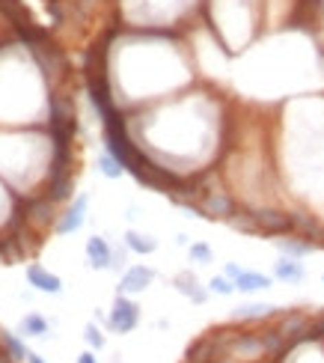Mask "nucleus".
<instances>
[{
	"instance_id": "obj_2",
	"label": "nucleus",
	"mask_w": 324,
	"mask_h": 363,
	"mask_svg": "<svg viewBox=\"0 0 324 363\" xmlns=\"http://www.w3.org/2000/svg\"><path fill=\"white\" fill-rule=\"evenodd\" d=\"M256 214V226L259 235H289L294 232V217L286 212H277V208H259Z\"/></svg>"
},
{
	"instance_id": "obj_12",
	"label": "nucleus",
	"mask_w": 324,
	"mask_h": 363,
	"mask_svg": "<svg viewBox=\"0 0 324 363\" xmlns=\"http://www.w3.org/2000/svg\"><path fill=\"white\" fill-rule=\"evenodd\" d=\"M122 241H125V250L137 253V256H149V253L158 250V239H152L146 232H137V230H128Z\"/></svg>"
},
{
	"instance_id": "obj_18",
	"label": "nucleus",
	"mask_w": 324,
	"mask_h": 363,
	"mask_svg": "<svg viewBox=\"0 0 324 363\" xmlns=\"http://www.w3.org/2000/svg\"><path fill=\"white\" fill-rule=\"evenodd\" d=\"M209 292L227 298V295H232V292H238V289H235V280H229L227 274H218V277L209 280Z\"/></svg>"
},
{
	"instance_id": "obj_23",
	"label": "nucleus",
	"mask_w": 324,
	"mask_h": 363,
	"mask_svg": "<svg viewBox=\"0 0 324 363\" xmlns=\"http://www.w3.org/2000/svg\"><path fill=\"white\" fill-rule=\"evenodd\" d=\"M27 363H45L42 355H36V351H27Z\"/></svg>"
},
{
	"instance_id": "obj_14",
	"label": "nucleus",
	"mask_w": 324,
	"mask_h": 363,
	"mask_svg": "<svg viewBox=\"0 0 324 363\" xmlns=\"http://www.w3.org/2000/svg\"><path fill=\"white\" fill-rule=\"evenodd\" d=\"M71 190H75V179H71V173H62V176H54L51 179L48 197L54 199V203H62V199L71 197Z\"/></svg>"
},
{
	"instance_id": "obj_4",
	"label": "nucleus",
	"mask_w": 324,
	"mask_h": 363,
	"mask_svg": "<svg viewBox=\"0 0 324 363\" xmlns=\"http://www.w3.org/2000/svg\"><path fill=\"white\" fill-rule=\"evenodd\" d=\"M152 280H155V271H152L149 265L125 268L122 277H119V295H140V292H146V289L152 286Z\"/></svg>"
},
{
	"instance_id": "obj_1",
	"label": "nucleus",
	"mask_w": 324,
	"mask_h": 363,
	"mask_svg": "<svg viewBox=\"0 0 324 363\" xmlns=\"http://www.w3.org/2000/svg\"><path fill=\"white\" fill-rule=\"evenodd\" d=\"M140 324V307L131 301L128 295H116L111 319H107V328L113 333H131Z\"/></svg>"
},
{
	"instance_id": "obj_8",
	"label": "nucleus",
	"mask_w": 324,
	"mask_h": 363,
	"mask_svg": "<svg viewBox=\"0 0 324 363\" xmlns=\"http://www.w3.org/2000/svg\"><path fill=\"white\" fill-rule=\"evenodd\" d=\"M86 206H89V197L86 194H80L78 199H75V206L66 212V217L57 223V235H71V232H78L80 226H84V221H86Z\"/></svg>"
},
{
	"instance_id": "obj_9",
	"label": "nucleus",
	"mask_w": 324,
	"mask_h": 363,
	"mask_svg": "<svg viewBox=\"0 0 324 363\" xmlns=\"http://www.w3.org/2000/svg\"><path fill=\"white\" fill-rule=\"evenodd\" d=\"M274 277L283 280V283H303L307 277V268H303L301 259H292V256H280L274 265Z\"/></svg>"
},
{
	"instance_id": "obj_17",
	"label": "nucleus",
	"mask_w": 324,
	"mask_h": 363,
	"mask_svg": "<svg viewBox=\"0 0 324 363\" xmlns=\"http://www.w3.org/2000/svg\"><path fill=\"white\" fill-rule=\"evenodd\" d=\"M187 256H191L196 265H211L214 262V253L211 248L205 241H194V244H187Z\"/></svg>"
},
{
	"instance_id": "obj_24",
	"label": "nucleus",
	"mask_w": 324,
	"mask_h": 363,
	"mask_svg": "<svg viewBox=\"0 0 324 363\" xmlns=\"http://www.w3.org/2000/svg\"><path fill=\"white\" fill-rule=\"evenodd\" d=\"M6 358H12V355H6V351H0V363H9Z\"/></svg>"
},
{
	"instance_id": "obj_6",
	"label": "nucleus",
	"mask_w": 324,
	"mask_h": 363,
	"mask_svg": "<svg viewBox=\"0 0 324 363\" xmlns=\"http://www.w3.org/2000/svg\"><path fill=\"white\" fill-rule=\"evenodd\" d=\"M173 286H176L178 295H185L187 301H194V304H205V301H209V289L196 280L194 271H182V274H176L173 277Z\"/></svg>"
},
{
	"instance_id": "obj_15",
	"label": "nucleus",
	"mask_w": 324,
	"mask_h": 363,
	"mask_svg": "<svg viewBox=\"0 0 324 363\" xmlns=\"http://www.w3.org/2000/svg\"><path fill=\"white\" fill-rule=\"evenodd\" d=\"M21 333H27V337H45L48 333V322L39 313H30L21 319Z\"/></svg>"
},
{
	"instance_id": "obj_7",
	"label": "nucleus",
	"mask_w": 324,
	"mask_h": 363,
	"mask_svg": "<svg viewBox=\"0 0 324 363\" xmlns=\"http://www.w3.org/2000/svg\"><path fill=\"white\" fill-rule=\"evenodd\" d=\"M27 283H30L33 289H39V292H48V295L62 292V280L57 274H51V271H45L39 262H33V265L27 268Z\"/></svg>"
},
{
	"instance_id": "obj_19",
	"label": "nucleus",
	"mask_w": 324,
	"mask_h": 363,
	"mask_svg": "<svg viewBox=\"0 0 324 363\" xmlns=\"http://www.w3.org/2000/svg\"><path fill=\"white\" fill-rule=\"evenodd\" d=\"M0 337H3V346H6V351H9V355H12L15 360H27V349L21 346V340H18L15 333L0 331Z\"/></svg>"
},
{
	"instance_id": "obj_16",
	"label": "nucleus",
	"mask_w": 324,
	"mask_h": 363,
	"mask_svg": "<svg viewBox=\"0 0 324 363\" xmlns=\"http://www.w3.org/2000/svg\"><path fill=\"white\" fill-rule=\"evenodd\" d=\"M98 173H102V176H107V179H122L125 167L119 164V158H113L111 152H104V155L98 158Z\"/></svg>"
},
{
	"instance_id": "obj_10",
	"label": "nucleus",
	"mask_w": 324,
	"mask_h": 363,
	"mask_svg": "<svg viewBox=\"0 0 324 363\" xmlns=\"http://www.w3.org/2000/svg\"><path fill=\"white\" fill-rule=\"evenodd\" d=\"M277 250L283 253V256H292V259H303L307 253L316 250V244L307 241L303 235H283V239H277Z\"/></svg>"
},
{
	"instance_id": "obj_20",
	"label": "nucleus",
	"mask_w": 324,
	"mask_h": 363,
	"mask_svg": "<svg viewBox=\"0 0 324 363\" xmlns=\"http://www.w3.org/2000/svg\"><path fill=\"white\" fill-rule=\"evenodd\" d=\"M84 340L89 349H104V333L95 328V324H86L84 328Z\"/></svg>"
},
{
	"instance_id": "obj_3",
	"label": "nucleus",
	"mask_w": 324,
	"mask_h": 363,
	"mask_svg": "<svg viewBox=\"0 0 324 363\" xmlns=\"http://www.w3.org/2000/svg\"><path fill=\"white\" fill-rule=\"evenodd\" d=\"M200 208L202 217H211V221H229L235 214V203L227 190H205L200 197Z\"/></svg>"
},
{
	"instance_id": "obj_5",
	"label": "nucleus",
	"mask_w": 324,
	"mask_h": 363,
	"mask_svg": "<svg viewBox=\"0 0 324 363\" xmlns=\"http://www.w3.org/2000/svg\"><path fill=\"white\" fill-rule=\"evenodd\" d=\"M86 259H89V268L95 271H111L113 268V248L104 235H93L86 241Z\"/></svg>"
},
{
	"instance_id": "obj_22",
	"label": "nucleus",
	"mask_w": 324,
	"mask_h": 363,
	"mask_svg": "<svg viewBox=\"0 0 324 363\" xmlns=\"http://www.w3.org/2000/svg\"><path fill=\"white\" fill-rule=\"evenodd\" d=\"M78 363H98V360H95V355H93V351H84V355L78 358Z\"/></svg>"
},
{
	"instance_id": "obj_13",
	"label": "nucleus",
	"mask_w": 324,
	"mask_h": 363,
	"mask_svg": "<svg viewBox=\"0 0 324 363\" xmlns=\"http://www.w3.org/2000/svg\"><path fill=\"white\" fill-rule=\"evenodd\" d=\"M277 307L271 304H256V301H250V304H241L235 307V319L241 322H253V319H265V316H274Z\"/></svg>"
},
{
	"instance_id": "obj_11",
	"label": "nucleus",
	"mask_w": 324,
	"mask_h": 363,
	"mask_svg": "<svg viewBox=\"0 0 324 363\" xmlns=\"http://www.w3.org/2000/svg\"><path fill=\"white\" fill-rule=\"evenodd\" d=\"M235 289L244 295H256V292H265V289H271V277L268 274H259V271H241L235 277Z\"/></svg>"
},
{
	"instance_id": "obj_21",
	"label": "nucleus",
	"mask_w": 324,
	"mask_h": 363,
	"mask_svg": "<svg viewBox=\"0 0 324 363\" xmlns=\"http://www.w3.org/2000/svg\"><path fill=\"white\" fill-rule=\"evenodd\" d=\"M241 271H244V268H241V265H235V262H229V265H227V268H223V274H227L229 280H235V277L241 274Z\"/></svg>"
},
{
	"instance_id": "obj_25",
	"label": "nucleus",
	"mask_w": 324,
	"mask_h": 363,
	"mask_svg": "<svg viewBox=\"0 0 324 363\" xmlns=\"http://www.w3.org/2000/svg\"><path fill=\"white\" fill-rule=\"evenodd\" d=\"M321 280H324V277H321Z\"/></svg>"
}]
</instances>
